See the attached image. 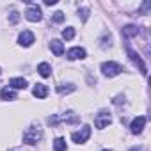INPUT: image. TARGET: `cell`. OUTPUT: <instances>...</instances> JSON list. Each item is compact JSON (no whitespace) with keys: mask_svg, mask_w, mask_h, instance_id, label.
Masks as SVG:
<instances>
[{"mask_svg":"<svg viewBox=\"0 0 151 151\" xmlns=\"http://www.w3.org/2000/svg\"><path fill=\"white\" fill-rule=\"evenodd\" d=\"M59 123H69V124H75V123H78V116L75 114V112H66V114H55V116H50L48 117V124L55 126Z\"/></svg>","mask_w":151,"mask_h":151,"instance_id":"1","label":"cell"},{"mask_svg":"<svg viewBox=\"0 0 151 151\" xmlns=\"http://www.w3.org/2000/svg\"><path fill=\"white\" fill-rule=\"evenodd\" d=\"M41 137H43V130L39 126H30L23 133V142L25 144H37L41 140Z\"/></svg>","mask_w":151,"mask_h":151,"instance_id":"2","label":"cell"},{"mask_svg":"<svg viewBox=\"0 0 151 151\" xmlns=\"http://www.w3.org/2000/svg\"><path fill=\"white\" fill-rule=\"evenodd\" d=\"M123 71V66L119 62H114V60H109V62H103L101 64V73L105 77L112 78V77H117V75Z\"/></svg>","mask_w":151,"mask_h":151,"instance_id":"3","label":"cell"},{"mask_svg":"<svg viewBox=\"0 0 151 151\" xmlns=\"http://www.w3.org/2000/svg\"><path fill=\"white\" fill-rule=\"evenodd\" d=\"M126 53H128V57H130V60L135 64V66H139V69H140V73L144 75V77H146V75H147V68H146V64L142 62V59H140V55L135 52V50H132L130 46H126Z\"/></svg>","mask_w":151,"mask_h":151,"instance_id":"4","label":"cell"},{"mask_svg":"<svg viewBox=\"0 0 151 151\" xmlns=\"http://www.w3.org/2000/svg\"><path fill=\"white\" fill-rule=\"evenodd\" d=\"M91 137V126H82L80 128V132H75V133H71V139H73V142H77V144H84V142H87V139Z\"/></svg>","mask_w":151,"mask_h":151,"instance_id":"5","label":"cell"},{"mask_svg":"<svg viewBox=\"0 0 151 151\" xmlns=\"http://www.w3.org/2000/svg\"><path fill=\"white\" fill-rule=\"evenodd\" d=\"M25 18L29 20V22H41V18H43V14H41V9L37 7V6H30L27 11H25Z\"/></svg>","mask_w":151,"mask_h":151,"instance_id":"6","label":"cell"},{"mask_svg":"<svg viewBox=\"0 0 151 151\" xmlns=\"http://www.w3.org/2000/svg\"><path fill=\"white\" fill-rule=\"evenodd\" d=\"M110 121H112V117H110V114H109V112H100V114L96 116V119H94V124H96V128L103 130L105 126H109V124H110Z\"/></svg>","mask_w":151,"mask_h":151,"instance_id":"7","label":"cell"},{"mask_svg":"<svg viewBox=\"0 0 151 151\" xmlns=\"http://www.w3.org/2000/svg\"><path fill=\"white\" fill-rule=\"evenodd\" d=\"M66 59L68 60H77V59H86V50L80 46H75L71 50L66 52Z\"/></svg>","mask_w":151,"mask_h":151,"instance_id":"8","label":"cell"},{"mask_svg":"<svg viewBox=\"0 0 151 151\" xmlns=\"http://www.w3.org/2000/svg\"><path fill=\"white\" fill-rule=\"evenodd\" d=\"M144 124H146V117H144V116H139V117H135V119L132 121V124H130V130H132V133L139 135V133L144 130Z\"/></svg>","mask_w":151,"mask_h":151,"instance_id":"9","label":"cell"},{"mask_svg":"<svg viewBox=\"0 0 151 151\" xmlns=\"http://www.w3.org/2000/svg\"><path fill=\"white\" fill-rule=\"evenodd\" d=\"M18 43L22 45V46H30L32 43H34V34L30 32V30H23V32H20V37H18Z\"/></svg>","mask_w":151,"mask_h":151,"instance_id":"10","label":"cell"},{"mask_svg":"<svg viewBox=\"0 0 151 151\" xmlns=\"http://www.w3.org/2000/svg\"><path fill=\"white\" fill-rule=\"evenodd\" d=\"M121 34H123L124 37H135V36L139 34V27H135V25H126V27L121 29Z\"/></svg>","mask_w":151,"mask_h":151,"instance_id":"11","label":"cell"},{"mask_svg":"<svg viewBox=\"0 0 151 151\" xmlns=\"http://www.w3.org/2000/svg\"><path fill=\"white\" fill-rule=\"evenodd\" d=\"M32 93H34L36 98H46L48 96V87L45 84H36V87H34Z\"/></svg>","mask_w":151,"mask_h":151,"instance_id":"12","label":"cell"},{"mask_svg":"<svg viewBox=\"0 0 151 151\" xmlns=\"http://www.w3.org/2000/svg\"><path fill=\"white\" fill-rule=\"evenodd\" d=\"M50 48H52V52H53L57 57H60V55L64 53V45H62L59 39H53V41L50 43Z\"/></svg>","mask_w":151,"mask_h":151,"instance_id":"13","label":"cell"},{"mask_svg":"<svg viewBox=\"0 0 151 151\" xmlns=\"http://www.w3.org/2000/svg\"><path fill=\"white\" fill-rule=\"evenodd\" d=\"M9 87H13V89H25L27 87V80L25 78H11L9 80Z\"/></svg>","mask_w":151,"mask_h":151,"instance_id":"14","label":"cell"},{"mask_svg":"<svg viewBox=\"0 0 151 151\" xmlns=\"http://www.w3.org/2000/svg\"><path fill=\"white\" fill-rule=\"evenodd\" d=\"M37 73L41 75V77H50V73H52V68H50V64L48 62H41L39 66H37Z\"/></svg>","mask_w":151,"mask_h":151,"instance_id":"15","label":"cell"},{"mask_svg":"<svg viewBox=\"0 0 151 151\" xmlns=\"http://www.w3.org/2000/svg\"><path fill=\"white\" fill-rule=\"evenodd\" d=\"M0 96H2V100H16V93L11 87H4L0 91Z\"/></svg>","mask_w":151,"mask_h":151,"instance_id":"16","label":"cell"},{"mask_svg":"<svg viewBox=\"0 0 151 151\" xmlns=\"http://www.w3.org/2000/svg\"><path fill=\"white\" fill-rule=\"evenodd\" d=\"M75 89H77V87H75L73 84H62V86H57V93H59V94H69V93H73Z\"/></svg>","mask_w":151,"mask_h":151,"instance_id":"17","label":"cell"},{"mask_svg":"<svg viewBox=\"0 0 151 151\" xmlns=\"http://www.w3.org/2000/svg\"><path fill=\"white\" fill-rule=\"evenodd\" d=\"M53 149H55V151H66V140L60 139V137L55 139V140H53Z\"/></svg>","mask_w":151,"mask_h":151,"instance_id":"18","label":"cell"},{"mask_svg":"<svg viewBox=\"0 0 151 151\" xmlns=\"http://www.w3.org/2000/svg\"><path fill=\"white\" fill-rule=\"evenodd\" d=\"M64 18H66V16H64V13H62V11H57V13H53V14H52V22H53V23H62V22H64Z\"/></svg>","mask_w":151,"mask_h":151,"instance_id":"19","label":"cell"},{"mask_svg":"<svg viewBox=\"0 0 151 151\" xmlns=\"http://www.w3.org/2000/svg\"><path fill=\"white\" fill-rule=\"evenodd\" d=\"M62 37H64V39H68V41H69V39H73V37H75V29H73V27L64 29V30H62Z\"/></svg>","mask_w":151,"mask_h":151,"instance_id":"20","label":"cell"},{"mask_svg":"<svg viewBox=\"0 0 151 151\" xmlns=\"http://www.w3.org/2000/svg\"><path fill=\"white\" fill-rule=\"evenodd\" d=\"M78 16H80V20H82V22H86V20L89 18V9H87V7L80 9V11H78Z\"/></svg>","mask_w":151,"mask_h":151,"instance_id":"21","label":"cell"},{"mask_svg":"<svg viewBox=\"0 0 151 151\" xmlns=\"http://www.w3.org/2000/svg\"><path fill=\"white\" fill-rule=\"evenodd\" d=\"M18 20H20V14H18L16 11H13V13L9 14V23L14 25V23H18Z\"/></svg>","mask_w":151,"mask_h":151,"instance_id":"22","label":"cell"},{"mask_svg":"<svg viewBox=\"0 0 151 151\" xmlns=\"http://www.w3.org/2000/svg\"><path fill=\"white\" fill-rule=\"evenodd\" d=\"M57 0H45V6H55Z\"/></svg>","mask_w":151,"mask_h":151,"instance_id":"23","label":"cell"},{"mask_svg":"<svg viewBox=\"0 0 151 151\" xmlns=\"http://www.w3.org/2000/svg\"><path fill=\"white\" fill-rule=\"evenodd\" d=\"M103 151H110V149H103Z\"/></svg>","mask_w":151,"mask_h":151,"instance_id":"24","label":"cell"},{"mask_svg":"<svg viewBox=\"0 0 151 151\" xmlns=\"http://www.w3.org/2000/svg\"><path fill=\"white\" fill-rule=\"evenodd\" d=\"M0 73H2V71H0Z\"/></svg>","mask_w":151,"mask_h":151,"instance_id":"25","label":"cell"}]
</instances>
